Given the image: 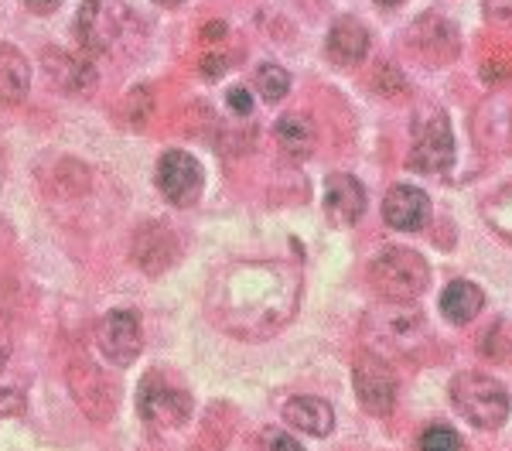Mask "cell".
<instances>
[{
    "mask_svg": "<svg viewBox=\"0 0 512 451\" xmlns=\"http://www.w3.org/2000/svg\"><path fill=\"white\" fill-rule=\"evenodd\" d=\"M69 387L76 404L86 410L93 421H106V417L117 410V393H113L110 383L103 380V373L89 363V359H76L69 366Z\"/></svg>",
    "mask_w": 512,
    "mask_h": 451,
    "instance_id": "8fae6325",
    "label": "cell"
},
{
    "mask_svg": "<svg viewBox=\"0 0 512 451\" xmlns=\"http://www.w3.org/2000/svg\"><path fill=\"white\" fill-rule=\"evenodd\" d=\"M407 45L417 55H424V62H451L458 55V28L448 18H437V14H424L414 28L407 31Z\"/></svg>",
    "mask_w": 512,
    "mask_h": 451,
    "instance_id": "4fadbf2b",
    "label": "cell"
},
{
    "mask_svg": "<svg viewBox=\"0 0 512 451\" xmlns=\"http://www.w3.org/2000/svg\"><path fill=\"white\" fill-rule=\"evenodd\" d=\"M485 21L495 28H512V0H485Z\"/></svg>",
    "mask_w": 512,
    "mask_h": 451,
    "instance_id": "83f0119b",
    "label": "cell"
},
{
    "mask_svg": "<svg viewBox=\"0 0 512 451\" xmlns=\"http://www.w3.org/2000/svg\"><path fill=\"white\" fill-rule=\"evenodd\" d=\"M202 38L205 41H209V45H212V41H222V38H226V24H216V21H212V24H205V28H202Z\"/></svg>",
    "mask_w": 512,
    "mask_h": 451,
    "instance_id": "1f68e13d",
    "label": "cell"
},
{
    "mask_svg": "<svg viewBox=\"0 0 512 451\" xmlns=\"http://www.w3.org/2000/svg\"><path fill=\"white\" fill-rule=\"evenodd\" d=\"M352 383H355V397L359 404L376 417H386L396 404V376L390 363L376 352H366V356L355 359L352 366Z\"/></svg>",
    "mask_w": 512,
    "mask_h": 451,
    "instance_id": "ba28073f",
    "label": "cell"
},
{
    "mask_svg": "<svg viewBox=\"0 0 512 451\" xmlns=\"http://www.w3.org/2000/svg\"><path fill=\"white\" fill-rule=\"evenodd\" d=\"M509 137H512V120H509Z\"/></svg>",
    "mask_w": 512,
    "mask_h": 451,
    "instance_id": "8d00e7d4",
    "label": "cell"
},
{
    "mask_svg": "<svg viewBox=\"0 0 512 451\" xmlns=\"http://www.w3.org/2000/svg\"><path fill=\"white\" fill-rule=\"evenodd\" d=\"M181 253V243L175 236V229L164 226V223H147L137 229L134 236V264L144 270V274L158 277L164 270L175 267Z\"/></svg>",
    "mask_w": 512,
    "mask_h": 451,
    "instance_id": "7c38bea8",
    "label": "cell"
},
{
    "mask_svg": "<svg viewBox=\"0 0 512 451\" xmlns=\"http://www.w3.org/2000/svg\"><path fill=\"white\" fill-rule=\"evenodd\" d=\"M21 410H24L21 390H0V421H4V417H18Z\"/></svg>",
    "mask_w": 512,
    "mask_h": 451,
    "instance_id": "f546056e",
    "label": "cell"
},
{
    "mask_svg": "<svg viewBox=\"0 0 512 451\" xmlns=\"http://www.w3.org/2000/svg\"><path fill=\"white\" fill-rule=\"evenodd\" d=\"M154 4H164V7H171V4H181V0H154Z\"/></svg>",
    "mask_w": 512,
    "mask_h": 451,
    "instance_id": "e575fe53",
    "label": "cell"
},
{
    "mask_svg": "<svg viewBox=\"0 0 512 451\" xmlns=\"http://www.w3.org/2000/svg\"><path fill=\"white\" fill-rule=\"evenodd\" d=\"M24 4H28V7H31V11H35V14H52L55 7L62 4V0H24Z\"/></svg>",
    "mask_w": 512,
    "mask_h": 451,
    "instance_id": "d6a6232c",
    "label": "cell"
},
{
    "mask_svg": "<svg viewBox=\"0 0 512 451\" xmlns=\"http://www.w3.org/2000/svg\"><path fill=\"white\" fill-rule=\"evenodd\" d=\"M284 417L287 424L304 434H315V438H325L335 428V410L325 404L321 397H294L284 404Z\"/></svg>",
    "mask_w": 512,
    "mask_h": 451,
    "instance_id": "d6986e66",
    "label": "cell"
},
{
    "mask_svg": "<svg viewBox=\"0 0 512 451\" xmlns=\"http://www.w3.org/2000/svg\"><path fill=\"white\" fill-rule=\"evenodd\" d=\"M151 106H154L151 89L140 86V89H134V93L127 96V103H123V117H127L130 127H144L147 117H151Z\"/></svg>",
    "mask_w": 512,
    "mask_h": 451,
    "instance_id": "484cf974",
    "label": "cell"
},
{
    "mask_svg": "<svg viewBox=\"0 0 512 451\" xmlns=\"http://www.w3.org/2000/svg\"><path fill=\"white\" fill-rule=\"evenodd\" d=\"M127 24L123 0H86L76 18V38L86 52H106Z\"/></svg>",
    "mask_w": 512,
    "mask_h": 451,
    "instance_id": "9c48e42d",
    "label": "cell"
},
{
    "mask_svg": "<svg viewBox=\"0 0 512 451\" xmlns=\"http://www.w3.org/2000/svg\"><path fill=\"white\" fill-rule=\"evenodd\" d=\"M420 451H461V438L448 424H434L420 434Z\"/></svg>",
    "mask_w": 512,
    "mask_h": 451,
    "instance_id": "d4e9b609",
    "label": "cell"
},
{
    "mask_svg": "<svg viewBox=\"0 0 512 451\" xmlns=\"http://www.w3.org/2000/svg\"><path fill=\"white\" fill-rule=\"evenodd\" d=\"M226 103H229V110H233L236 117H250V113H253V96H250V89H243V86L229 89Z\"/></svg>",
    "mask_w": 512,
    "mask_h": 451,
    "instance_id": "f1b7e54d",
    "label": "cell"
},
{
    "mask_svg": "<svg viewBox=\"0 0 512 451\" xmlns=\"http://www.w3.org/2000/svg\"><path fill=\"white\" fill-rule=\"evenodd\" d=\"M366 342L376 349V356L383 352H417V346L427 342V322L417 308H410V301H386V305L373 308L362 322Z\"/></svg>",
    "mask_w": 512,
    "mask_h": 451,
    "instance_id": "3957f363",
    "label": "cell"
},
{
    "mask_svg": "<svg viewBox=\"0 0 512 451\" xmlns=\"http://www.w3.org/2000/svg\"><path fill=\"white\" fill-rule=\"evenodd\" d=\"M431 267L407 246H386L369 264V284L383 301H414L427 291Z\"/></svg>",
    "mask_w": 512,
    "mask_h": 451,
    "instance_id": "7a4b0ae2",
    "label": "cell"
},
{
    "mask_svg": "<svg viewBox=\"0 0 512 451\" xmlns=\"http://www.w3.org/2000/svg\"><path fill=\"white\" fill-rule=\"evenodd\" d=\"M41 65H45V79L52 82L59 93H65V96L93 93L96 69L89 62H82V59H76V55L59 52V48H55V52H45Z\"/></svg>",
    "mask_w": 512,
    "mask_h": 451,
    "instance_id": "2e32d148",
    "label": "cell"
},
{
    "mask_svg": "<svg viewBox=\"0 0 512 451\" xmlns=\"http://www.w3.org/2000/svg\"><path fill=\"white\" fill-rule=\"evenodd\" d=\"M328 59H332L335 65H342V69H352V65H359L362 59H366L369 52V31L362 21L355 18H338L332 24V31H328Z\"/></svg>",
    "mask_w": 512,
    "mask_h": 451,
    "instance_id": "e0dca14e",
    "label": "cell"
},
{
    "mask_svg": "<svg viewBox=\"0 0 512 451\" xmlns=\"http://www.w3.org/2000/svg\"><path fill=\"white\" fill-rule=\"evenodd\" d=\"M7 356H11V342H7L4 335H0V369L7 366Z\"/></svg>",
    "mask_w": 512,
    "mask_h": 451,
    "instance_id": "836d02e7",
    "label": "cell"
},
{
    "mask_svg": "<svg viewBox=\"0 0 512 451\" xmlns=\"http://www.w3.org/2000/svg\"><path fill=\"white\" fill-rule=\"evenodd\" d=\"M226 72V59L222 55H205L202 59V76H209V79H216Z\"/></svg>",
    "mask_w": 512,
    "mask_h": 451,
    "instance_id": "4dcf8cb0",
    "label": "cell"
},
{
    "mask_svg": "<svg viewBox=\"0 0 512 451\" xmlns=\"http://www.w3.org/2000/svg\"><path fill=\"white\" fill-rule=\"evenodd\" d=\"M482 356L492 359V363H502V366H512V322L499 318L485 328L482 335Z\"/></svg>",
    "mask_w": 512,
    "mask_h": 451,
    "instance_id": "7402d4cb",
    "label": "cell"
},
{
    "mask_svg": "<svg viewBox=\"0 0 512 451\" xmlns=\"http://www.w3.org/2000/svg\"><path fill=\"white\" fill-rule=\"evenodd\" d=\"M96 346L110 359L113 366H130L137 363L140 349H144V328H140L137 311L117 308L110 315L99 318L96 325Z\"/></svg>",
    "mask_w": 512,
    "mask_h": 451,
    "instance_id": "52a82bcc",
    "label": "cell"
},
{
    "mask_svg": "<svg viewBox=\"0 0 512 451\" xmlns=\"http://www.w3.org/2000/svg\"><path fill=\"white\" fill-rule=\"evenodd\" d=\"M260 448L263 451H304L301 441H294L291 434L274 431V428H267V431L260 434Z\"/></svg>",
    "mask_w": 512,
    "mask_h": 451,
    "instance_id": "4316f807",
    "label": "cell"
},
{
    "mask_svg": "<svg viewBox=\"0 0 512 451\" xmlns=\"http://www.w3.org/2000/svg\"><path fill=\"white\" fill-rule=\"evenodd\" d=\"M485 308V294L482 287L472 281H451L441 294V315L451 325H468L478 318V311Z\"/></svg>",
    "mask_w": 512,
    "mask_h": 451,
    "instance_id": "ffe728a7",
    "label": "cell"
},
{
    "mask_svg": "<svg viewBox=\"0 0 512 451\" xmlns=\"http://www.w3.org/2000/svg\"><path fill=\"white\" fill-rule=\"evenodd\" d=\"M482 212H485V219H489V226L495 229V233L512 243V182L502 185L495 195H489V202H485Z\"/></svg>",
    "mask_w": 512,
    "mask_h": 451,
    "instance_id": "603a6c76",
    "label": "cell"
},
{
    "mask_svg": "<svg viewBox=\"0 0 512 451\" xmlns=\"http://www.w3.org/2000/svg\"><path fill=\"white\" fill-rule=\"evenodd\" d=\"M158 188L171 205L188 209L202 195V164L185 151H168L158 161Z\"/></svg>",
    "mask_w": 512,
    "mask_h": 451,
    "instance_id": "30bf717a",
    "label": "cell"
},
{
    "mask_svg": "<svg viewBox=\"0 0 512 451\" xmlns=\"http://www.w3.org/2000/svg\"><path fill=\"white\" fill-rule=\"evenodd\" d=\"M277 144L287 158H308L318 144V127L308 113H287L277 120Z\"/></svg>",
    "mask_w": 512,
    "mask_h": 451,
    "instance_id": "44dd1931",
    "label": "cell"
},
{
    "mask_svg": "<svg viewBox=\"0 0 512 451\" xmlns=\"http://www.w3.org/2000/svg\"><path fill=\"white\" fill-rule=\"evenodd\" d=\"M451 404L468 424L482 431H495L509 417V393L499 380L485 373H458L451 380Z\"/></svg>",
    "mask_w": 512,
    "mask_h": 451,
    "instance_id": "277c9868",
    "label": "cell"
},
{
    "mask_svg": "<svg viewBox=\"0 0 512 451\" xmlns=\"http://www.w3.org/2000/svg\"><path fill=\"white\" fill-rule=\"evenodd\" d=\"M253 89L263 96L267 103H280L287 96V89H291V76H287L280 65L274 62H267V65H260L256 69V76H253Z\"/></svg>",
    "mask_w": 512,
    "mask_h": 451,
    "instance_id": "cb8c5ba5",
    "label": "cell"
},
{
    "mask_svg": "<svg viewBox=\"0 0 512 451\" xmlns=\"http://www.w3.org/2000/svg\"><path fill=\"white\" fill-rule=\"evenodd\" d=\"M301 301V274L284 260H246L219 270L209 284V318L233 339H267L291 322Z\"/></svg>",
    "mask_w": 512,
    "mask_h": 451,
    "instance_id": "6da1fadb",
    "label": "cell"
},
{
    "mask_svg": "<svg viewBox=\"0 0 512 451\" xmlns=\"http://www.w3.org/2000/svg\"><path fill=\"white\" fill-rule=\"evenodd\" d=\"M31 89V65L14 45L0 41V103L18 106Z\"/></svg>",
    "mask_w": 512,
    "mask_h": 451,
    "instance_id": "ac0fdd59",
    "label": "cell"
},
{
    "mask_svg": "<svg viewBox=\"0 0 512 451\" xmlns=\"http://www.w3.org/2000/svg\"><path fill=\"white\" fill-rule=\"evenodd\" d=\"M410 168L420 175H444L454 164V134L448 113L441 106H427L414 117V144H410Z\"/></svg>",
    "mask_w": 512,
    "mask_h": 451,
    "instance_id": "5b68a950",
    "label": "cell"
},
{
    "mask_svg": "<svg viewBox=\"0 0 512 451\" xmlns=\"http://www.w3.org/2000/svg\"><path fill=\"white\" fill-rule=\"evenodd\" d=\"M362 212H366V185H362L355 175H345V171H338V175L328 178V185H325L328 223L349 229L359 223Z\"/></svg>",
    "mask_w": 512,
    "mask_h": 451,
    "instance_id": "5bb4252c",
    "label": "cell"
},
{
    "mask_svg": "<svg viewBox=\"0 0 512 451\" xmlns=\"http://www.w3.org/2000/svg\"><path fill=\"white\" fill-rule=\"evenodd\" d=\"M376 4H383V7H393V4H400V0H376Z\"/></svg>",
    "mask_w": 512,
    "mask_h": 451,
    "instance_id": "d590c367",
    "label": "cell"
},
{
    "mask_svg": "<svg viewBox=\"0 0 512 451\" xmlns=\"http://www.w3.org/2000/svg\"><path fill=\"white\" fill-rule=\"evenodd\" d=\"M383 219L400 233H417L431 219V202L414 185H393L383 199Z\"/></svg>",
    "mask_w": 512,
    "mask_h": 451,
    "instance_id": "9a60e30c",
    "label": "cell"
},
{
    "mask_svg": "<svg viewBox=\"0 0 512 451\" xmlns=\"http://www.w3.org/2000/svg\"><path fill=\"white\" fill-rule=\"evenodd\" d=\"M137 410L154 428H181L192 417V397L185 387L164 380L161 373H151L137 390Z\"/></svg>",
    "mask_w": 512,
    "mask_h": 451,
    "instance_id": "8992f818",
    "label": "cell"
}]
</instances>
